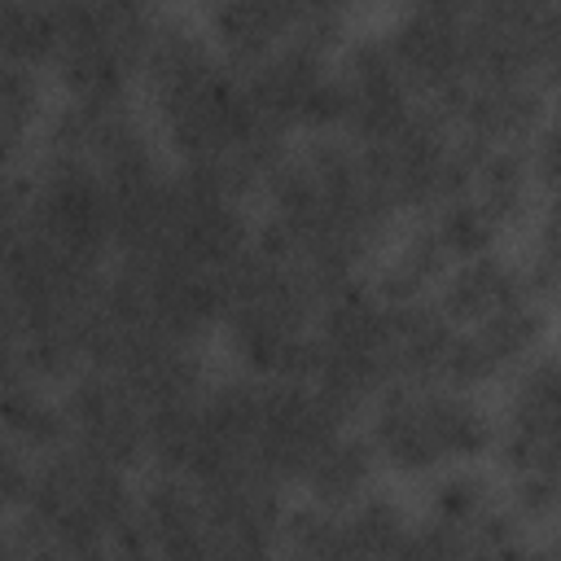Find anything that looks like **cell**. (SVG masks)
<instances>
[{
    "mask_svg": "<svg viewBox=\"0 0 561 561\" xmlns=\"http://www.w3.org/2000/svg\"><path fill=\"white\" fill-rule=\"evenodd\" d=\"M140 83L180 153V171L237 202L263 188L285 158V131L259 110L245 75L184 13H158Z\"/></svg>",
    "mask_w": 561,
    "mask_h": 561,
    "instance_id": "1",
    "label": "cell"
},
{
    "mask_svg": "<svg viewBox=\"0 0 561 561\" xmlns=\"http://www.w3.org/2000/svg\"><path fill=\"white\" fill-rule=\"evenodd\" d=\"M263 197L267 215L254 241L294 263L324 298L355 285L364 259H373L394 228V206L381 197L355 140L329 131L285 149Z\"/></svg>",
    "mask_w": 561,
    "mask_h": 561,
    "instance_id": "2",
    "label": "cell"
},
{
    "mask_svg": "<svg viewBox=\"0 0 561 561\" xmlns=\"http://www.w3.org/2000/svg\"><path fill=\"white\" fill-rule=\"evenodd\" d=\"M320 307L324 294L294 263L250 241L245 259L228 276L219 324L228 333V346L254 377L307 381Z\"/></svg>",
    "mask_w": 561,
    "mask_h": 561,
    "instance_id": "3",
    "label": "cell"
},
{
    "mask_svg": "<svg viewBox=\"0 0 561 561\" xmlns=\"http://www.w3.org/2000/svg\"><path fill=\"white\" fill-rule=\"evenodd\" d=\"M13 517L57 543L70 561H105L136 517V500L127 491V469L66 443L35 465L31 495Z\"/></svg>",
    "mask_w": 561,
    "mask_h": 561,
    "instance_id": "4",
    "label": "cell"
},
{
    "mask_svg": "<svg viewBox=\"0 0 561 561\" xmlns=\"http://www.w3.org/2000/svg\"><path fill=\"white\" fill-rule=\"evenodd\" d=\"M495 416L469 390L438 381H394L368 412V443L399 473L473 460L495 443Z\"/></svg>",
    "mask_w": 561,
    "mask_h": 561,
    "instance_id": "5",
    "label": "cell"
},
{
    "mask_svg": "<svg viewBox=\"0 0 561 561\" xmlns=\"http://www.w3.org/2000/svg\"><path fill=\"white\" fill-rule=\"evenodd\" d=\"M399 381L394 368V307L368 280L324 298L311 333L307 386H316L346 416Z\"/></svg>",
    "mask_w": 561,
    "mask_h": 561,
    "instance_id": "6",
    "label": "cell"
},
{
    "mask_svg": "<svg viewBox=\"0 0 561 561\" xmlns=\"http://www.w3.org/2000/svg\"><path fill=\"white\" fill-rule=\"evenodd\" d=\"M153 4L118 0H66L53 4V61L70 96L123 101L131 75H140L153 22Z\"/></svg>",
    "mask_w": 561,
    "mask_h": 561,
    "instance_id": "7",
    "label": "cell"
},
{
    "mask_svg": "<svg viewBox=\"0 0 561 561\" xmlns=\"http://www.w3.org/2000/svg\"><path fill=\"white\" fill-rule=\"evenodd\" d=\"M346 18L351 13L329 0H224V4H210V13H206V22L215 31L210 35L215 48L237 70L263 61L267 53H276L289 39L333 53L351 39Z\"/></svg>",
    "mask_w": 561,
    "mask_h": 561,
    "instance_id": "8",
    "label": "cell"
},
{
    "mask_svg": "<svg viewBox=\"0 0 561 561\" xmlns=\"http://www.w3.org/2000/svg\"><path fill=\"white\" fill-rule=\"evenodd\" d=\"M250 83V96L259 101V110L280 127H307L329 131L342 123V88H337V61H329L324 48L311 44H280L276 53H267L263 61L241 70Z\"/></svg>",
    "mask_w": 561,
    "mask_h": 561,
    "instance_id": "9",
    "label": "cell"
},
{
    "mask_svg": "<svg viewBox=\"0 0 561 561\" xmlns=\"http://www.w3.org/2000/svg\"><path fill=\"white\" fill-rule=\"evenodd\" d=\"M66 421H70V443L127 469L136 456L149 451V412L140 394L105 368H83L70 390L61 394Z\"/></svg>",
    "mask_w": 561,
    "mask_h": 561,
    "instance_id": "10",
    "label": "cell"
},
{
    "mask_svg": "<svg viewBox=\"0 0 561 561\" xmlns=\"http://www.w3.org/2000/svg\"><path fill=\"white\" fill-rule=\"evenodd\" d=\"M535 298L539 294H535L526 267L513 263V259H504V254H495V250L456 263L443 276V285L430 294V302L438 307V316L456 333L478 329V324H486V320H495V316H504V311H513L522 302H535Z\"/></svg>",
    "mask_w": 561,
    "mask_h": 561,
    "instance_id": "11",
    "label": "cell"
},
{
    "mask_svg": "<svg viewBox=\"0 0 561 561\" xmlns=\"http://www.w3.org/2000/svg\"><path fill=\"white\" fill-rule=\"evenodd\" d=\"M451 267H456V259H451V250L443 245V237L434 232V224H430V219H416V224L399 237V245L381 259V267H377V276H373L368 285L377 289V298L403 307V302L430 298V294L443 285V276H447Z\"/></svg>",
    "mask_w": 561,
    "mask_h": 561,
    "instance_id": "12",
    "label": "cell"
},
{
    "mask_svg": "<svg viewBox=\"0 0 561 561\" xmlns=\"http://www.w3.org/2000/svg\"><path fill=\"white\" fill-rule=\"evenodd\" d=\"M4 443H18L35 460L61 451L70 443L66 403L44 390V381L4 368Z\"/></svg>",
    "mask_w": 561,
    "mask_h": 561,
    "instance_id": "13",
    "label": "cell"
},
{
    "mask_svg": "<svg viewBox=\"0 0 561 561\" xmlns=\"http://www.w3.org/2000/svg\"><path fill=\"white\" fill-rule=\"evenodd\" d=\"M373 460H377V451H373L368 434L342 430V434L324 447V456L311 465V473H307V482H302L307 495H311V504L346 508V504H355L359 495H368Z\"/></svg>",
    "mask_w": 561,
    "mask_h": 561,
    "instance_id": "14",
    "label": "cell"
},
{
    "mask_svg": "<svg viewBox=\"0 0 561 561\" xmlns=\"http://www.w3.org/2000/svg\"><path fill=\"white\" fill-rule=\"evenodd\" d=\"M0 61H18L31 70L53 61V4L9 0L0 9Z\"/></svg>",
    "mask_w": 561,
    "mask_h": 561,
    "instance_id": "15",
    "label": "cell"
},
{
    "mask_svg": "<svg viewBox=\"0 0 561 561\" xmlns=\"http://www.w3.org/2000/svg\"><path fill=\"white\" fill-rule=\"evenodd\" d=\"M39 118V70L0 61V127H4V153L9 162L22 153Z\"/></svg>",
    "mask_w": 561,
    "mask_h": 561,
    "instance_id": "16",
    "label": "cell"
},
{
    "mask_svg": "<svg viewBox=\"0 0 561 561\" xmlns=\"http://www.w3.org/2000/svg\"><path fill=\"white\" fill-rule=\"evenodd\" d=\"M495 486L491 478H482L478 469H447L434 486H430V517L434 522H478L495 508Z\"/></svg>",
    "mask_w": 561,
    "mask_h": 561,
    "instance_id": "17",
    "label": "cell"
},
{
    "mask_svg": "<svg viewBox=\"0 0 561 561\" xmlns=\"http://www.w3.org/2000/svg\"><path fill=\"white\" fill-rule=\"evenodd\" d=\"M526 276H530L539 298L561 302V193H552L543 215H539L535 245H530V259H526Z\"/></svg>",
    "mask_w": 561,
    "mask_h": 561,
    "instance_id": "18",
    "label": "cell"
}]
</instances>
